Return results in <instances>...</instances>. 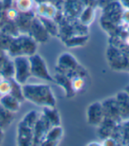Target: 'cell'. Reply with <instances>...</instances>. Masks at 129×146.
Wrapping results in <instances>:
<instances>
[{"label": "cell", "instance_id": "cell-1", "mask_svg": "<svg viewBox=\"0 0 129 146\" xmlns=\"http://www.w3.org/2000/svg\"><path fill=\"white\" fill-rule=\"evenodd\" d=\"M23 97L41 106H56V98L50 87L47 84H28L25 85L22 89Z\"/></svg>", "mask_w": 129, "mask_h": 146}, {"label": "cell", "instance_id": "cell-2", "mask_svg": "<svg viewBox=\"0 0 129 146\" xmlns=\"http://www.w3.org/2000/svg\"><path fill=\"white\" fill-rule=\"evenodd\" d=\"M30 67H31V74L35 75L37 78L42 80H45L49 82H53L54 78L50 75L47 65L40 55L33 54L29 58Z\"/></svg>", "mask_w": 129, "mask_h": 146}, {"label": "cell", "instance_id": "cell-3", "mask_svg": "<svg viewBox=\"0 0 129 146\" xmlns=\"http://www.w3.org/2000/svg\"><path fill=\"white\" fill-rule=\"evenodd\" d=\"M58 67L62 74H79L82 72L81 66L78 64L73 56L69 53H63L58 58Z\"/></svg>", "mask_w": 129, "mask_h": 146}, {"label": "cell", "instance_id": "cell-4", "mask_svg": "<svg viewBox=\"0 0 129 146\" xmlns=\"http://www.w3.org/2000/svg\"><path fill=\"white\" fill-rule=\"evenodd\" d=\"M15 77L16 82L25 83L31 75V67L29 58L19 57L15 58Z\"/></svg>", "mask_w": 129, "mask_h": 146}, {"label": "cell", "instance_id": "cell-5", "mask_svg": "<svg viewBox=\"0 0 129 146\" xmlns=\"http://www.w3.org/2000/svg\"><path fill=\"white\" fill-rule=\"evenodd\" d=\"M87 117L88 122L90 125L98 126L101 125L105 119L104 109H103V105L100 102H95L88 107L87 110Z\"/></svg>", "mask_w": 129, "mask_h": 146}, {"label": "cell", "instance_id": "cell-6", "mask_svg": "<svg viewBox=\"0 0 129 146\" xmlns=\"http://www.w3.org/2000/svg\"><path fill=\"white\" fill-rule=\"evenodd\" d=\"M120 119L123 121L129 119V93L125 91L119 92L115 97Z\"/></svg>", "mask_w": 129, "mask_h": 146}, {"label": "cell", "instance_id": "cell-7", "mask_svg": "<svg viewBox=\"0 0 129 146\" xmlns=\"http://www.w3.org/2000/svg\"><path fill=\"white\" fill-rule=\"evenodd\" d=\"M103 109H104V114L105 118H108L112 119L113 121L117 122V119H120L119 111L118 109L117 102L115 98H110L107 101H105V103H102Z\"/></svg>", "mask_w": 129, "mask_h": 146}, {"label": "cell", "instance_id": "cell-8", "mask_svg": "<svg viewBox=\"0 0 129 146\" xmlns=\"http://www.w3.org/2000/svg\"><path fill=\"white\" fill-rule=\"evenodd\" d=\"M63 136V128L59 126H54L48 131L44 141L42 143L44 145H57Z\"/></svg>", "mask_w": 129, "mask_h": 146}, {"label": "cell", "instance_id": "cell-9", "mask_svg": "<svg viewBox=\"0 0 129 146\" xmlns=\"http://www.w3.org/2000/svg\"><path fill=\"white\" fill-rule=\"evenodd\" d=\"M54 81L57 82V83L58 85H60L61 87H63V89L65 91V94L67 97H73L74 96L75 92L73 91V88H72V84H71V79L68 77L67 75L62 74V73H58L56 74Z\"/></svg>", "mask_w": 129, "mask_h": 146}, {"label": "cell", "instance_id": "cell-10", "mask_svg": "<svg viewBox=\"0 0 129 146\" xmlns=\"http://www.w3.org/2000/svg\"><path fill=\"white\" fill-rule=\"evenodd\" d=\"M37 13L42 18L53 19L57 14V9L53 5L48 3H42L37 7Z\"/></svg>", "mask_w": 129, "mask_h": 146}, {"label": "cell", "instance_id": "cell-11", "mask_svg": "<svg viewBox=\"0 0 129 146\" xmlns=\"http://www.w3.org/2000/svg\"><path fill=\"white\" fill-rule=\"evenodd\" d=\"M42 115L46 118V119L52 127L60 125V117H59L58 111L55 109V106L54 107L44 106V114Z\"/></svg>", "mask_w": 129, "mask_h": 146}, {"label": "cell", "instance_id": "cell-12", "mask_svg": "<svg viewBox=\"0 0 129 146\" xmlns=\"http://www.w3.org/2000/svg\"><path fill=\"white\" fill-rule=\"evenodd\" d=\"M71 84H72V88L74 92L77 91H81L84 87H85V79L82 75L77 74V75H73L71 77Z\"/></svg>", "mask_w": 129, "mask_h": 146}, {"label": "cell", "instance_id": "cell-13", "mask_svg": "<svg viewBox=\"0 0 129 146\" xmlns=\"http://www.w3.org/2000/svg\"><path fill=\"white\" fill-rule=\"evenodd\" d=\"M94 19V11L93 8L91 7H87L86 9L81 13V22L82 25H89V23L92 22Z\"/></svg>", "mask_w": 129, "mask_h": 146}, {"label": "cell", "instance_id": "cell-14", "mask_svg": "<svg viewBox=\"0 0 129 146\" xmlns=\"http://www.w3.org/2000/svg\"><path fill=\"white\" fill-rule=\"evenodd\" d=\"M87 36H73L65 41V44L68 47H77L84 44L87 41Z\"/></svg>", "mask_w": 129, "mask_h": 146}, {"label": "cell", "instance_id": "cell-15", "mask_svg": "<svg viewBox=\"0 0 129 146\" xmlns=\"http://www.w3.org/2000/svg\"><path fill=\"white\" fill-rule=\"evenodd\" d=\"M33 5H34L33 0H17L16 1L17 8L23 13H27L30 11L33 7Z\"/></svg>", "mask_w": 129, "mask_h": 146}, {"label": "cell", "instance_id": "cell-16", "mask_svg": "<svg viewBox=\"0 0 129 146\" xmlns=\"http://www.w3.org/2000/svg\"><path fill=\"white\" fill-rule=\"evenodd\" d=\"M12 85L8 82H2L0 83V94L1 95H8L12 91Z\"/></svg>", "mask_w": 129, "mask_h": 146}, {"label": "cell", "instance_id": "cell-17", "mask_svg": "<svg viewBox=\"0 0 129 146\" xmlns=\"http://www.w3.org/2000/svg\"><path fill=\"white\" fill-rule=\"evenodd\" d=\"M121 21L127 25L129 24V9H126L125 11H123L122 16H121Z\"/></svg>", "mask_w": 129, "mask_h": 146}, {"label": "cell", "instance_id": "cell-18", "mask_svg": "<svg viewBox=\"0 0 129 146\" xmlns=\"http://www.w3.org/2000/svg\"><path fill=\"white\" fill-rule=\"evenodd\" d=\"M104 145H117V142L111 137H107L104 142Z\"/></svg>", "mask_w": 129, "mask_h": 146}, {"label": "cell", "instance_id": "cell-19", "mask_svg": "<svg viewBox=\"0 0 129 146\" xmlns=\"http://www.w3.org/2000/svg\"><path fill=\"white\" fill-rule=\"evenodd\" d=\"M8 16L10 17L11 19H14L15 17L17 16V13L14 9H11L9 12H8Z\"/></svg>", "mask_w": 129, "mask_h": 146}, {"label": "cell", "instance_id": "cell-20", "mask_svg": "<svg viewBox=\"0 0 129 146\" xmlns=\"http://www.w3.org/2000/svg\"><path fill=\"white\" fill-rule=\"evenodd\" d=\"M121 2H122V5H125V7L129 9V0H121Z\"/></svg>", "mask_w": 129, "mask_h": 146}, {"label": "cell", "instance_id": "cell-21", "mask_svg": "<svg viewBox=\"0 0 129 146\" xmlns=\"http://www.w3.org/2000/svg\"><path fill=\"white\" fill-rule=\"evenodd\" d=\"M127 32L129 33V24H128V27H127Z\"/></svg>", "mask_w": 129, "mask_h": 146}]
</instances>
